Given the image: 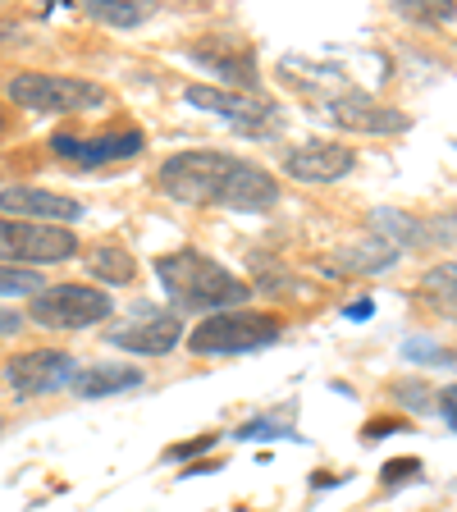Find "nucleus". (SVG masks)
Instances as JSON below:
<instances>
[{
    "mask_svg": "<svg viewBox=\"0 0 457 512\" xmlns=\"http://www.w3.org/2000/svg\"><path fill=\"white\" fill-rule=\"evenodd\" d=\"M74 252H78V238L64 224L0 220V266H14V261L51 266V261H69Z\"/></svg>",
    "mask_w": 457,
    "mask_h": 512,
    "instance_id": "6",
    "label": "nucleus"
},
{
    "mask_svg": "<svg viewBox=\"0 0 457 512\" xmlns=\"http://www.w3.org/2000/svg\"><path fill=\"white\" fill-rule=\"evenodd\" d=\"M183 339V325L174 316H151V320H133V325H119L110 334V343L124 352H142V357H160Z\"/></svg>",
    "mask_w": 457,
    "mask_h": 512,
    "instance_id": "13",
    "label": "nucleus"
},
{
    "mask_svg": "<svg viewBox=\"0 0 457 512\" xmlns=\"http://www.w3.org/2000/svg\"><path fill=\"white\" fill-rule=\"evenodd\" d=\"M398 252H403L398 243H389L384 234H375V238H366L362 247L343 252V270H352V275H380V270L398 266Z\"/></svg>",
    "mask_w": 457,
    "mask_h": 512,
    "instance_id": "16",
    "label": "nucleus"
},
{
    "mask_svg": "<svg viewBox=\"0 0 457 512\" xmlns=\"http://www.w3.org/2000/svg\"><path fill=\"white\" fill-rule=\"evenodd\" d=\"M92 10V19L101 23H115V28H133V23H142L151 14V5H124V0H96V5H87Z\"/></svg>",
    "mask_w": 457,
    "mask_h": 512,
    "instance_id": "19",
    "label": "nucleus"
},
{
    "mask_svg": "<svg viewBox=\"0 0 457 512\" xmlns=\"http://www.w3.org/2000/svg\"><path fill=\"white\" fill-rule=\"evenodd\" d=\"M147 147L142 142L138 128H124V133H106V138H92V142H78L69 133L51 138V151H60L64 160H74V165H106V160H133L138 151Z\"/></svg>",
    "mask_w": 457,
    "mask_h": 512,
    "instance_id": "9",
    "label": "nucleus"
},
{
    "mask_svg": "<svg viewBox=\"0 0 457 512\" xmlns=\"http://www.w3.org/2000/svg\"><path fill=\"white\" fill-rule=\"evenodd\" d=\"M14 293H42V275L19 266H0V298H14Z\"/></svg>",
    "mask_w": 457,
    "mask_h": 512,
    "instance_id": "20",
    "label": "nucleus"
},
{
    "mask_svg": "<svg viewBox=\"0 0 457 512\" xmlns=\"http://www.w3.org/2000/svg\"><path fill=\"white\" fill-rule=\"evenodd\" d=\"M375 224H380V234L389 229V234H398V247L403 243H421V224L407 220V215L398 211H375Z\"/></svg>",
    "mask_w": 457,
    "mask_h": 512,
    "instance_id": "21",
    "label": "nucleus"
},
{
    "mask_svg": "<svg viewBox=\"0 0 457 512\" xmlns=\"http://www.w3.org/2000/svg\"><path fill=\"white\" fill-rule=\"evenodd\" d=\"M160 188L188 206H229V211H261L279 197L275 179L252 160L229 151H179L160 165Z\"/></svg>",
    "mask_w": 457,
    "mask_h": 512,
    "instance_id": "1",
    "label": "nucleus"
},
{
    "mask_svg": "<svg viewBox=\"0 0 457 512\" xmlns=\"http://www.w3.org/2000/svg\"><path fill=\"white\" fill-rule=\"evenodd\" d=\"M5 375H10V384L19 389L23 398H32V394H51V389L74 384L78 366H74V357H69V352L32 348V352H19V357H10Z\"/></svg>",
    "mask_w": 457,
    "mask_h": 512,
    "instance_id": "7",
    "label": "nucleus"
},
{
    "mask_svg": "<svg viewBox=\"0 0 457 512\" xmlns=\"http://www.w3.org/2000/svg\"><path fill=\"white\" fill-rule=\"evenodd\" d=\"M156 279L183 311H238V302L252 293L234 270H224L220 261L202 252H170L156 261Z\"/></svg>",
    "mask_w": 457,
    "mask_h": 512,
    "instance_id": "2",
    "label": "nucleus"
},
{
    "mask_svg": "<svg viewBox=\"0 0 457 512\" xmlns=\"http://www.w3.org/2000/svg\"><path fill=\"white\" fill-rule=\"evenodd\" d=\"M398 14H407V19H426V23H444L457 14V5H448V0H435V10H426V5H412V0H398Z\"/></svg>",
    "mask_w": 457,
    "mask_h": 512,
    "instance_id": "22",
    "label": "nucleus"
},
{
    "mask_svg": "<svg viewBox=\"0 0 457 512\" xmlns=\"http://www.w3.org/2000/svg\"><path fill=\"white\" fill-rule=\"evenodd\" d=\"M330 119L339 128H352V133H403L412 119L403 110H380L371 106L366 96H352V101H334L330 106Z\"/></svg>",
    "mask_w": 457,
    "mask_h": 512,
    "instance_id": "14",
    "label": "nucleus"
},
{
    "mask_svg": "<svg viewBox=\"0 0 457 512\" xmlns=\"http://www.w3.org/2000/svg\"><path fill=\"white\" fill-rule=\"evenodd\" d=\"M188 60H197L202 69H211L215 78H229V83H243L256 87V60H252V46H238V42H202V46H188Z\"/></svg>",
    "mask_w": 457,
    "mask_h": 512,
    "instance_id": "12",
    "label": "nucleus"
},
{
    "mask_svg": "<svg viewBox=\"0 0 457 512\" xmlns=\"http://www.w3.org/2000/svg\"><path fill=\"white\" fill-rule=\"evenodd\" d=\"M215 444V435H202V439H188V444H179L170 453V458H188V453H202V448H211Z\"/></svg>",
    "mask_w": 457,
    "mask_h": 512,
    "instance_id": "25",
    "label": "nucleus"
},
{
    "mask_svg": "<svg viewBox=\"0 0 457 512\" xmlns=\"http://www.w3.org/2000/svg\"><path fill=\"white\" fill-rule=\"evenodd\" d=\"M188 106L206 110V115H224V119H238V124H261V119H275V106L261 101V96H247V92H224V87H188Z\"/></svg>",
    "mask_w": 457,
    "mask_h": 512,
    "instance_id": "11",
    "label": "nucleus"
},
{
    "mask_svg": "<svg viewBox=\"0 0 457 512\" xmlns=\"http://www.w3.org/2000/svg\"><path fill=\"white\" fill-rule=\"evenodd\" d=\"M352 165H357V156L343 142H302V147H293L284 156V170L298 183H334Z\"/></svg>",
    "mask_w": 457,
    "mask_h": 512,
    "instance_id": "8",
    "label": "nucleus"
},
{
    "mask_svg": "<svg viewBox=\"0 0 457 512\" xmlns=\"http://www.w3.org/2000/svg\"><path fill=\"white\" fill-rule=\"evenodd\" d=\"M138 384H142V371H133V366H92V371H78L74 375L78 398L124 394V389H138Z\"/></svg>",
    "mask_w": 457,
    "mask_h": 512,
    "instance_id": "15",
    "label": "nucleus"
},
{
    "mask_svg": "<svg viewBox=\"0 0 457 512\" xmlns=\"http://www.w3.org/2000/svg\"><path fill=\"white\" fill-rule=\"evenodd\" d=\"M0 211L19 215V220H51V224H69L83 215V206L74 197H60V192L46 188H0Z\"/></svg>",
    "mask_w": 457,
    "mask_h": 512,
    "instance_id": "10",
    "label": "nucleus"
},
{
    "mask_svg": "<svg viewBox=\"0 0 457 512\" xmlns=\"http://www.w3.org/2000/svg\"><path fill=\"white\" fill-rule=\"evenodd\" d=\"M115 311V302L92 284H55L32 298V320L46 330H87Z\"/></svg>",
    "mask_w": 457,
    "mask_h": 512,
    "instance_id": "5",
    "label": "nucleus"
},
{
    "mask_svg": "<svg viewBox=\"0 0 457 512\" xmlns=\"http://www.w3.org/2000/svg\"><path fill=\"white\" fill-rule=\"evenodd\" d=\"M407 476H421V458H394L380 467V480L384 485H403Z\"/></svg>",
    "mask_w": 457,
    "mask_h": 512,
    "instance_id": "23",
    "label": "nucleus"
},
{
    "mask_svg": "<svg viewBox=\"0 0 457 512\" xmlns=\"http://www.w3.org/2000/svg\"><path fill=\"white\" fill-rule=\"evenodd\" d=\"M439 416H444L448 426L457 430V384H448L444 394H439Z\"/></svg>",
    "mask_w": 457,
    "mask_h": 512,
    "instance_id": "24",
    "label": "nucleus"
},
{
    "mask_svg": "<svg viewBox=\"0 0 457 512\" xmlns=\"http://www.w3.org/2000/svg\"><path fill=\"white\" fill-rule=\"evenodd\" d=\"M83 266L92 270L96 279H106V284H128V279L138 275V266H133L128 247H119V243H96L92 252H87Z\"/></svg>",
    "mask_w": 457,
    "mask_h": 512,
    "instance_id": "17",
    "label": "nucleus"
},
{
    "mask_svg": "<svg viewBox=\"0 0 457 512\" xmlns=\"http://www.w3.org/2000/svg\"><path fill=\"white\" fill-rule=\"evenodd\" d=\"M421 298H426L439 316L457 320V261H444V266H435L421 279Z\"/></svg>",
    "mask_w": 457,
    "mask_h": 512,
    "instance_id": "18",
    "label": "nucleus"
},
{
    "mask_svg": "<svg viewBox=\"0 0 457 512\" xmlns=\"http://www.w3.org/2000/svg\"><path fill=\"white\" fill-rule=\"evenodd\" d=\"M0 133H5V115H0Z\"/></svg>",
    "mask_w": 457,
    "mask_h": 512,
    "instance_id": "29",
    "label": "nucleus"
},
{
    "mask_svg": "<svg viewBox=\"0 0 457 512\" xmlns=\"http://www.w3.org/2000/svg\"><path fill=\"white\" fill-rule=\"evenodd\" d=\"M371 311H375L371 302H352V307L343 311V316H348V320H366V316H371Z\"/></svg>",
    "mask_w": 457,
    "mask_h": 512,
    "instance_id": "28",
    "label": "nucleus"
},
{
    "mask_svg": "<svg viewBox=\"0 0 457 512\" xmlns=\"http://www.w3.org/2000/svg\"><path fill=\"white\" fill-rule=\"evenodd\" d=\"M23 325V316L19 311H0V334H14Z\"/></svg>",
    "mask_w": 457,
    "mask_h": 512,
    "instance_id": "27",
    "label": "nucleus"
},
{
    "mask_svg": "<svg viewBox=\"0 0 457 512\" xmlns=\"http://www.w3.org/2000/svg\"><path fill=\"white\" fill-rule=\"evenodd\" d=\"M394 430H403L398 421H375V426H366V435L362 439H375V435H394Z\"/></svg>",
    "mask_w": 457,
    "mask_h": 512,
    "instance_id": "26",
    "label": "nucleus"
},
{
    "mask_svg": "<svg viewBox=\"0 0 457 512\" xmlns=\"http://www.w3.org/2000/svg\"><path fill=\"white\" fill-rule=\"evenodd\" d=\"M284 334V320L266 316V311H220V316H206L197 330L188 334V348L197 357H229V352H256L279 343Z\"/></svg>",
    "mask_w": 457,
    "mask_h": 512,
    "instance_id": "3",
    "label": "nucleus"
},
{
    "mask_svg": "<svg viewBox=\"0 0 457 512\" xmlns=\"http://www.w3.org/2000/svg\"><path fill=\"white\" fill-rule=\"evenodd\" d=\"M10 101L32 115H74V110L106 106V87L87 78H55V74H19L10 78Z\"/></svg>",
    "mask_w": 457,
    "mask_h": 512,
    "instance_id": "4",
    "label": "nucleus"
}]
</instances>
